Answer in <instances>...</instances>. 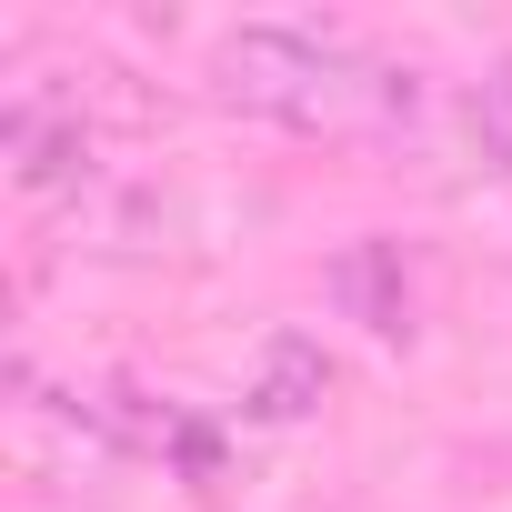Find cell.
Returning a JSON list of instances; mask_svg holds the SVG:
<instances>
[{
	"mask_svg": "<svg viewBox=\"0 0 512 512\" xmlns=\"http://www.w3.org/2000/svg\"><path fill=\"white\" fill-rule=\"evenodd\" d=\"M211 91L272 131L302 141H352V131H402L412 121V71H392L382 51H362L352 31H312V21H251L211 51Z\"/></svg>",
	"mask_w": 512,
	"mask_h": 512,
	"instance_id": "1",
	"label": "cell"
},
{
	"mask_svg": "<svg viewBox=\"0 0 512 512\" xmlns=\"http://www.w3.org/2000/svg\"><path fill=\"white\" fill-rule=\"evenodd\" d=\"M322 402H332V352L312 332H272L251 372V422H312Z\"/></svg>",
	"mask_w": 512,
	"mask_h": 512,
	"instance_id": "2",
	"label": "cell"
},
{
	"mask_svg": "<svg viewBox=\"0 0 512 512\" xmlns=\"http://www.w3.org/2000/svg\"><path fill=\"white\" fill-rule=\"evenodd\" d=\"M332 292H342L382 342H412V292H402V251H392V241H352L342 262H332Z\"/></svg>",
	"mask_w": 512,
	"mask_h": 512,
	"instance_id": "3",
	"label": "cell"
},
{
	"mask_svg": "<svg viewBox=\"0 0 512 512\" xmlns=\"http://www.w3.org/2000/svg\"><path fill=\"white\" fill-rule=\"evenodd\" d=\"M472 141L492 151V171H512V51L482 61V81H472Z\"/></svg>",
	"mask_w": 512,
	"mask_h": 512,
	"instance_id": "4",
	"label": "cell"
}]
</instances>
